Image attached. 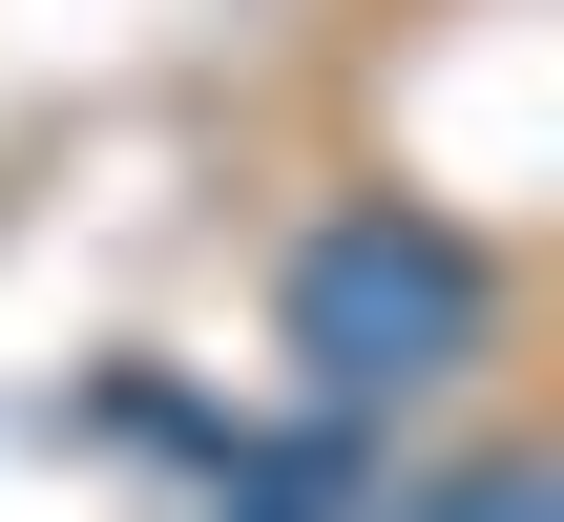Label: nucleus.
I'll return each mask as SVG.
<instances>
[{"instance_id": "f257e3e1", "label": "nucleus", "mask_w": 564, "mask_h": 522, "mask_svg": "<svg viewBox=\"0 0 564 522\" xmlns=\"http://www.w3.org/2000/svg\"><path fill=\"white\" fill-rule=\"evenodd\" d=\"M481 251L440 230V209H335L314 251H293V377L335 398V418H377V398H419V377H460L481 356Z\"/></svg>"}, {"instance_id": "f03ea898", "label": "nucleus", "mask_w": 564, "mask_h": 522, "mask_svg": "<svg viewBox=\"0 0 564 522\" xmlns=\"http://www.w3.org/2000/svg\"><path fill=\"white\" fill-rule=\"evenodd\" d=\"M398 522H564V481H544V460H460L440 502H398Z\"/></svg>"}]
</instances>
